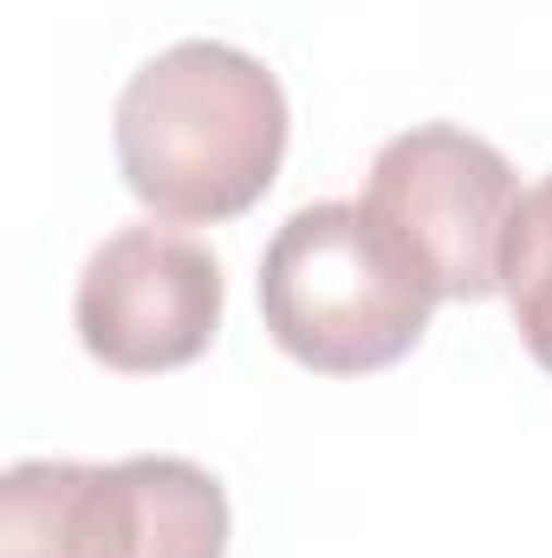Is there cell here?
<instances>
[{
    "mask_svg": "<svg viewBox=\"0 0 552 558\" xmlns=\"http://www.w3.org/2000/svg\"><path fill=\"white\" fill-rule=\"evenodd\" d=\"M358 208L435 299H488L501 292L520 175L461 124H416L377 149Z\"/></svg>",
    "mask_w": 552,
    "mask_h": 558,
    "instance_id": "cell-4",
    "label": "cell"
},
{
    "mask_svg": "<svg viewBox=\"0 0 552 558\" xmlns=\"http://www.w3.org/2000/svg\"><path fill=\"white\" fill-rule=\"evenodd\" d=\"M286 92L241 46L182 39L131 72L118 92V169L124 189L163 221H235L274 189L286 162Z\"/></svg>",
    "mask_w": 552,
    "mask_h": 558,
    "instance_id": "cell-1",
    "label": "cell"
},
{
    "mask_svg": "<svg viewBox=\"0 0 552 558\" xmlns=\"http://www.w3.org/2000/svg\"><path fill=\"white\" fill-rule=\"evenodd\" d=\"M221 260L182 234V228H118L79 274L72 325L79 344L118 371V377H156L195 364L221 331Z\"/></svg>",
    "mask_w": 552,
    "mask_h": 558,
    "instance_id": "cell-5",
    "label": "cell"
},
{
    "mask_svg": "<svg viewBox=\"0 0 552 558\" xmlns=\"http://www.w3.org/2000/svg\"><path fill=\"white\" fill-rule=\"evenodd\" d=\"M228 494L182 454L13 461L0 558H228Z\"/></svg>",
    "mask_w": 552,
    "mask_h": 558,
    "instance_id": "cell-3",
    "label": "cell"
},
{
    "mask_svg": "<svg viewBox=\"0 0 552 558\" xmlns=\"http://www.w3.org/2000/svg\"><path fill=\"white\" fill-rule=\"evenodd\" d=\"M501 292H507L527 357L552 377V175L533 182L514 208L507 254H501Z\"/></svg>",
    "mask_w": 552,
    "mask_h": 558,
    "instance_id": "cell-6",
    "label": "cell"
},
{
    "mask_svg": "<svg viewBox=\"0 0 552 558\" xmlns=\"http://www.w3.org/2000/svg\"><path fill=\"white\" fill-rule=\"evenodd\" d=\"M435 292L391 254L358 202H312L261 254V318L274 344L319 377L404 364L429 331Z\"/></svg>",
    "mask_w": 552,
    "mask_h": 558,
    "instance_id": "cell-2",
    "label": "cell"
}]
</instances>
